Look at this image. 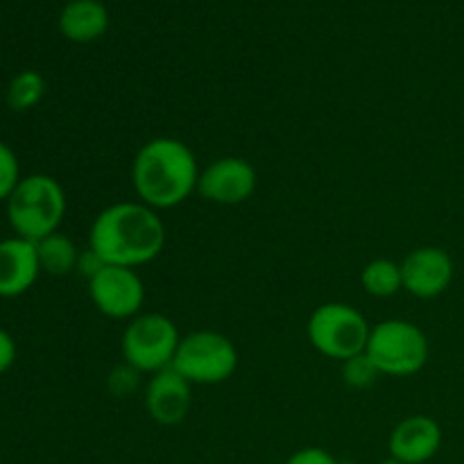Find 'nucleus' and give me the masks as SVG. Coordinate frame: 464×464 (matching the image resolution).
<instances>
[{
    "label": "nucleus",
    "instance_id": "f257e3e1",
    "mask_svg": "<svg viewBox=\"0 0 464 464\" xmlns=\"http://www.w3.org/2000/svg\"><path fill=\"white\" fill-rule=\"evenodd\" d=\"M89 247L107 266L136 270L161 256L166 247V222L161 213L139 199L109 204L91 225Z\"/></svg>",
    "mask_w": 464,
    "mask_h": 464
},
{
    "label": "nucleus",
    "instance_id": "f03ea898",
    "mask_svg": "<svg viewBox=\"0 0 464 464\" xmlns=\"http://www.w3.org/2000/svg\"><path fill=\"white\" fill-rule=\"evenodd\" d=\"M198 157L172 136H157L140 145L131 163V186L139 202L154 211H168L184 204L198 190Z\"/></svg>",
    "mask_w": 464,
    "mask_h": 464
},
{
    "label": "nucleus",
    "instance_id": "7ed1b4c3",
    "mask_svg": "<svg viewBox=\"0 0 464 464\" xmlns=\"http://www.w3.org/2000/svg\"><path fill=\"white\" fill-rule=\"evenodd\" d=\"M5 204L14 236L32 243L59 231L68 207L63 186L44 172L23 177Z\"/></svg>",
    "mask_w": 464,
    "mask_h": 464
},
{
    "label": "nucleus",
    "instance_id": "20e7f679",
    "mask_svg": "<svg viewBox=\"0 0 464 464\" xmlns=\"http://www.w3.org/2000/svg\"><path fill=\"white\" fill-rule=\"evenodd\" d=\"M365 353L381 376L406 379L424 370L430 356V343L420 326L392 317L372 326Z\"/></svg>",
    "mask_w": 464,
    "mask_h": 464
},
{
    "label": "nucleus",
    "instance_id": "39448f33",
    "mask_svg": "<svg viewBox=\"0 0 464 464\" xmlns=\"http://www.w3.org/2000/svg\"><path fill=\"white\" fill-rule=\"evenodd\" d=\"M370 331L367 317L356 306L344 302L322 304L311 313L306 324V335L313 349L340 362L365 352Z\"/></svg>",
    "mask_w": 464,
    "mask_h": 464
},
{
    "label": "nucleus",
    "instance_id": "423d86ee",
    "mask_svg": "<svg viewBox=\"0 0 464 464\" xmlns=\"http://www.w3.org/2000/svg\"><path fill=\"white\" fill-rule=\"evenodd\" d=\"M179 343V329L170 317L161 313H140L127 322L122 331V361L136 367L140 374L152 376L172 367Z\"/></svg>",
    "mask_w": 464,
    "mask_h": 464
},
{
    "label": "nucleus",
    "instance_id": "0eeeda50",
    "mask_svg": "<svg viewBox=\"0 0 464 464\" xmlns=\"http://www.w3.org/2000/svg\"><path fill=\"white\" fill-rule=\"evenodd\" d=\"M238 367V349L234 340L220 331H193L181 335L172 370L190 385H218L234 376Z\"/></svg>",
    "mask_w": 464,
    "mask_h": 464
},
{
    "label": "nucleus",
    "instance_id": "6e6552de",
    "mask_svg": "<svg viewBox=\"0 0 464 464\" xmlns=\"http://www.w3.org/2000/svg\"><path fill=\"white\" fill-rule=\"evenodd\" d=\"M89 297L104 317L130 322L140 315L145 284L134 267L104 266L93 279H89Z\"/></svg>",
    "mask_w": 464,
    "mask_h": 464
},
{
    "label": "nucleus",
    "instance_id": "1a4fd4ad",
    "mask_svg": "<svg viewBox=\"0 0 464 464\" xmlns=\"http://www.w3.org/2000/svg\"><path fill=\"white\" fill-rule=\"evenodd\" d=\"M258 184L256 170L243 157H220L202 168L198 179L199 198L220 207L247 202Z\"/></svg>",
    "mask_w": 464,
    "mask_h": 464
},
{
    "label": "nucleus",
    "instance_id": "9d476101",
    "mask_svg": "<svg viewBox=\"0 0 464 464\" xmlns=\"http://www.w3.org/2000/svg\"><path fill=\"white\" fill-rule=\"evenodd\" d=\"M453 258L447 249L424 245L401 261L403 290L417 299H435L449 290L453 281Z\"/></svg>",
    "mask_w": 464,
    "mask_h": 464
},
{
    "label": "nucleus",
    "instance_id": "9b49d317",
    "mask_svg": "<svg viewBox=\"0 0 464 464\" xmlns=\"http://www.w3.org/2000/svg\"><path fill=\"white\" fill-rule=\"evenodd\" d=\"M145 411L159 426H177L186 420L193 403V385L172 367L157 372L143 388Z\"/></svg>",
    "mask_w": 464,
    "mask_h": 464
},
{
    "label": "nucleus",
    "instance_id": "f8f14e48",
    "mask_svg": "<svg viewBox=\"0 0 464 464\" xmlns=\"http://www.w3.org/2000/svg\"><path fill=\"white\" fill-rule=\"evenodd\" d=\"M442 447V426L429 415H411L399 421L388 440L390 458L401 464H426Z\"/></svg>",
    "mask_w": 464,
    "mask_h": 464
},
{
    "label": "nucleus",
    "instance_id": "ddd939ff",
    "mask_svg": "<svg viewBox=\"0 0 464 464\" xmlns=\"http://www.w3.org/2000/svg\"><path fill=\"white\" fill-rule=\"evenodd\" d=\"M41 275L36 243L25 238L0 240V297L14 299L25 295Z\"/></svg>",
    "mask_w": 464,
    "mask_h": 464
},
{
    "label": "nucleus",
    "instance_id": "4468645a",
    "mask_svg": "<svg viewBox=\"0 0 464 464\" xmlns=\"http://www.w3.org/2000/svg\"><path fill=\"white\" fill-rule=\"evenodd\" d=\"M109 30V9L100 0H68L59 14V32L72 44H91Z\"/></svg>",
    "mask_w": 464,
    "mask_h": 464
},
{
    "label": "nucleus",
    "instance_id": "2eb2a0df",
    "mask_svg": "<svg viewBox=\"0 0 464 464\" xmlns=\"http://www.w3.org/2000/svg\"><path fill=\"white\" fill-rule=\"evenodd\" d=\"M36 254H39L41 272L50 276H66L71 272H77V261H80V249L68 238L66 234L45 236L44 240L36 243Z\"/></svg>",
    "mask_w": 464,
    "mask_h": 464
},
{
    "label": "nucleus",
    "instance_id": "dca6fc26",
    "mask_svg": "<svg viewBox=\"0 0 464 464\" xmlns=\"http://www.w3.org/2000/svg\"><path fill=\"white\" fill-rule=\"evenodd\" d=\"M361 285L370 297H394L399 290H403L401 263L392 258H374L361 270Z\"/></svg>",
    "mask_w": 464,
    "mask_h": 464
},
{
    "label": "nucleus",
    "instance_id": "f3484780",
    "mask_svg": "<svg viewBox=\"0 0 464 464\" xmlns=\"http://www.w3.org/2000/svg\"><path fill=\"white\" fill-rule=\"evenodd\" d=\"M45 80L39 71H21L7 86V104L14 111H30L44 100Z\"/></svg>",
    "mask_w": 464,
    "mask_h": 464
},
{
    "label": "nucleus",
    "instance_id": "a211bd4d",
    "mask_svg": "<svg viewBox=\"0 0 464 464\" xmlns=\"http://www.w3.org/2000/svg\"><path fill=\"white\" fill-rule=\"evenodd\" d=\"M381 376V372L376 370V365L372 362V358L365 352L358 353V356L347 358L343 362V381L353 390H367L376 383V379Z\"/></svg>",
    "mask_w": 464,
    "mask_h": 464
},
{
    "label": "nucleus",
    "instance_id": "6ab92c4d",
    "mask_svg": "<svg viewBox=\"0 0 464 464\" xmlns=\"http://www.w3.org/2000/svg\"><path fill=\"white\" fill-rule=\"evenodd\" d=\"M140 372L131 367L130 362L122 361L121 365L113 367L107 376V390L116 399H127L140 390Z\"/></svg>",
    "mask_w": 464,
    "mask_h": 464
},
{
    "label": "nucleus",
    "instance_id": "aec40b11",
    "mask_svg": "<svg viewBox=\"0 0 464 464\" xmlns=\"http://www.w3.org/2000/svg\"><path fill=\"white\" fill-rule=\"evenodd\" d=\"M21 166H18V157L5 140H0V202H7L9 195L21 181Z\"/></svg>",
    "mask_w": 464,
    "mask_h": 464
},
{
    "label": "nucleus",
    "instance_id": "412c9836",
    "mask_svg": "<svg viewBox=\"0 0 464 464\" xmlns=\"http://www.w3.org/2000/svg\"><path fill=\"white\" fill-rule=\"evenodd\" d=\"M284 464H340L338 458L322 447H306L295 451Z\"/></svg>",
    "mask_w": 464,
    "mask_h": 464
},
{
    "label": "nucleus",
    "instance_id": "4be33fe9",
    "mask_svg": "<svg viewBox=\"0 0 464 464\" xmlns=\"http://www.w3.org/2000/svg\"><path fill=\"white\" fill-rule=\"evenodd\" d=\"M104 266H107V263H104L102 258L93 252V249L86 247L84 252H80V261H77V275H82L86 281H89V279H93V276L98 275Z\"/></svg>",
    "mask_w": 464,
    "mask_h": 464
},
{
    "label": "nucleus",
    "instance_id": "5701e85b",
    "mask_svg": "<svg viewBox=\"0 0 464 464\" xmlns=\"http://www.w3.org/2000/svg\"><path fill=\"white\" fill-rule=\"evenodd\" d=\"M16 343H14L12 334L0 329V374L9 372L16 362Z\"/></svg>",
    "mask_w": 464,
    "mask_h": 464
},
{
    "label": "nucleus",
    "instance_id": "b1692460",
    "mask_svg": "<svg viewBox=\"0 0 464 464\" xmlns=\"http://www.w3.org/2000/svg\"><path fill=\"white\" fill-rule=\"evenodd\" d=\"M379 464H401V462H397V460H392V458H388V460H383V462H379Z\"/></svg>",
    "mask_w": 464,
    "mask_h": 464
}]
</instances>
